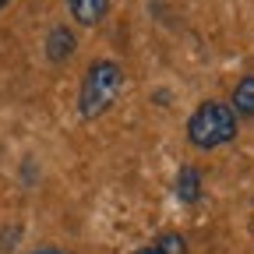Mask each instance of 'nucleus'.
I'll return each mask as SVG.
<instances>
[{
    "mask_svg": "<svg viewBox=\"0 0 254 254\" xmlns=\"http://www.w3.org/2000/svg\"><path fill=\"white\" fill-rule=\"evenodd\" d=\"M177 198H180V205H198L201 201V170L198 166H180V173H177Z\"/></svg>",
    "mask_w": 254,
    "mask_h": 254,
    "instance_id": "nucleus-5",
    "label": "nucleus"
},
{
    "mask_svg": "<svg viewBox=\"0 0 254 254\" xmlns=\"http://www.w3.org/2000/svg\"><path fill=\"white\" fill-rule=\"evenodd\" d=\"M7 4H11V0H0V11H4V7H7Z\"/></svg>",
    "mask_w": 254,
    "mask_h": 254,
    "instance_id": "nucleus-9",
    "label": "nucleus"
},
{
    "mask_svg": "<svg viewBox=\"0 0 254 254\" xmlns=\"http://www.w3.org/2000/svg\"><path fill=\"white\" fill-rule=\"evenodd\" d=\"M226 106L233 110L237 120H240V117H254V74H244V78L237 81L233 99H230Z\"/></svg>",
    "mask_w": 254,
    "mask_h": 254,
    "instance_id": "nucleus-6",
    "label": "nucleus"
},
{
    "mask_svg": "<svg viewBox=\"0 0 254 254\" xmlns=\"http://www.w3.org/2000/svg\"><path fill=\"white\" fill-rule=\"evenodd\" d=\"M67 11H71V18H74L78 25L92 28V25L106 21V14H110V0H67Z\"/></svg>",
    "mask_w": 254,
    "mask_h": 254,
    "instance_id": "nucleus-4",
    "label": "nucleus"
},
{
    "mask_svg": "<svg viewBox=\"0 0 254 254\" xmlns=\"http://www.w3.org/2000/svg\"><path fill=\"white\" fill-rule=\"evenodd\" d=\"M124 88V71L117 60H92L88 71L81 78V92H78V110L85 120L103 117Z\"/></svg>",
    "mask_w": 254,
    "mask_h": 254,
    "instance_id": "nucleus-1",
    "label": "nucleus"
},
{
    "mask_svg": "<svg viewBox=\"0 0 254 254\" xmlns=\"http://www.w3.org/2000/svg\"><path fill=\"white\" fill-rule=\"evenodd\" d=\"M134 254H187L184 233H159L148 247H138Z\"/></svg>",
    "mask_w": 254,
    "mask_h": 254,
    "instance_id": "nucleus-7",
    "label": "nucleus"
},
{
    "mask_svg": "<svg viewBox=\"0 0 254 254\" xmlns=\"http://www.w3.org/2000/svg\"><path fill=\"white\" fill-rule=\"evenodd\" d=\"M78 50V39H74V32L67 25H53L50 28V36H46V57L50 64H64V60H71Z\"/></svg>",
    "mask_w": 254,
    "mask_h": 254,
    "instance_id": "nucleus-3",
    "label": "nucleus"
},
{
    "mask_svg": "<svg viewBox=\"0 0 254 254\" xmlns=\"http://www.w3.org/2000/svg\"><path fill=\"white\" fill-rule=\"evenodd\" d=\"M237 117L226 103H219V99H205L198 103V110L187 117V138L194 148H219V145H230L237 138Z\"/></svg>",
    "mask_w": 254,
    "mask_h": 254,
    "instance_id": "nucleus-2",
    "label": "nucleus"
},
{
    "mask_svg": "<svg viewBox=\"0 0 254 254\" xmlns=\"http://www.w3.org/2000/svg\"><path fill=\"white\" fill-rule=\"evenodd\" d=\"M32 254H71V251H64V247H53V244H43V247H36Z\"/></svg>",
    "mask_w": 254,
    "mask_h": 254,
    "instance_id": "nucleus-8",
    "label": "nucleus"
}]
</instances>
